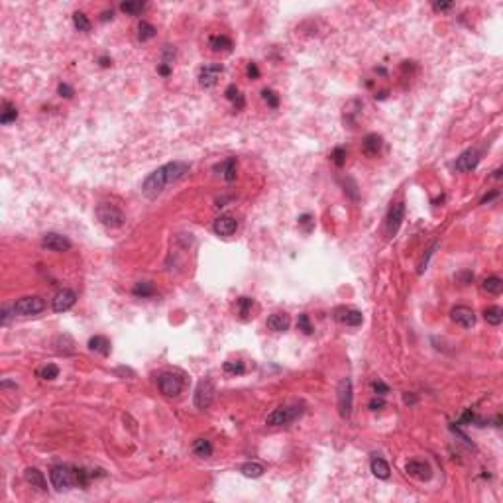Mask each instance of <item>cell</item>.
<instances>
[{"mask_svg": "<svg viewBox=\"0 0 503 503\" xmlns=\"http://www.w3.org/2000/svg\"><path fill=\"white\" fill-rule=\"evenodd\" d=\"M46 309V301L42 297H22L20 301H16V305L12 307L16 317H34L40 315Z\"/></svg>", "mask_w": 503, "mask_h": 503, "instance_id": "4", "label": "cell"}, {"mask_svg": "<svg viewBox=\"0 0 503 503\" xmlns=\"http://www.w3.org/2000/svg\"><path fill=\"white\" fill-rule=\"evenodd\" d=\"M403 217H405V205L403 203H393L391 207H390V211H388V215H386V224H384L386 234L390 238H393L399 232L401 223H403Z\"/></svg>", "mask_w": 503, "mask_h": 503, "instance_id": "8", "label": "cell"}, {"mask_svg": "<svg viewBox=\"0 0 503 503\" xmlns=\"http://www.w3.org/2000/svg\"><path fill=\"white\" fill-rule=\"evenodd\" d=\"M331 160L335 162V166L342 168V166L346 164V148H342V146L335 148V150H333V154H331Z\"/></svg>", "mask_w": 503, "mask_h": 503, "instance_id": "38", "label": "cell"}, {"mask_svg": "<svg viewBox=\"0 0 503 503\" xmlns=\"http://www.w3.org/2000/svg\"><path fill=\"white\" fill-rule=\"evenodd\" d=\"M224 67L219 65V63H211V65H205L201 71H199V85L205 87V89H211L217 85V81L221 79Z\"/></svg>", "mask_w": 503, "mask_h": 503, "instance_id": "10", "label": "cell"}, {"mask_svg": "<svg viewBox=\"0 0 503 503\" xmlns=\"http://www.w3.org/2000/svg\"><path fill=\"white\" fill-rule=\"evenodd\" d=\"M209 46L213 52H230L232 50V40L228 36H211Z\"/></svg>", "mask_w": 503, "mask_h": 503, "instance_id": "24", "label": "cell"}, {"mask_svg": "<svg viewBox=\"0 0 503 503\" xmlns=\"http://www.w3.org/2000/svg\"><path fill=\"white\" fill-rule=\"evenodd\" d=\"M335 319L336 321H340V323H344V325H348V327H360L362 321H364V317H362L360 311H356V309H346V307H338V309H336Z\"/></svg>", "mask_w": 503, "mask_h": 503, "instance_id": "16", "label": "cell"}, {"mask_svg": "<svg viewBox=\"0 0 503 503\" xmlns=\"http://www.w3.org/2000/svg\"><path fill=\"white\" fill-rule=\"evenodd\" d=\"M262 97H264V101H266L272 109H278V107H279V97H278L272 89H264V91H262Z\"/></svg>", "mask_w": 503, "mask_h": 503, "instance_id": "39", "label": "cell"}, {"mask_svg": "<svg viewBox=\"0 0 503 503\" xmlns=\"http://www.w3.org/2000/svg\"><path fill=\"white\" fill-rule=\"evenodd\" d=\"M226 99H230V101L236 105V109H244V97H242V93L238 91L236 85H230V87L226 89Z\"/></svg>", "mask_w": 503, "mask_h": 503, "instance_id": "31", "label": "cell"}, {"mask_svg": "<svg viewBox=\"0 0 503 503\" xmlns=\"http://www.w3.org/2000/svg\"><path fill=\"white\" fill-rule=\"evenodd\" d=\"M252 305H254V301H252L250 297H240V299H238V311H240L242 319H248V315H250V311H252Z\"/></svg>", "mask_w": 503, "mask_h": 503, "instance_id": "36", "label": "cell"}, {"mask_svg": "<svg viewBox=\"0 0 503 503\" xmlns=\"http://www.w3.org/2000/svg\"><path fill=\"white\" fill-rule=\"evenodd\" d=\"M450 317H452L454 323L462 325L464 329H472V327L476 325V315H474V311H472L470 307H464V305L454 307V309L450 311Z\"/></svg>", "mask_w": 503, "mask_h": 503, "instance_id": "14", "label": "cell"}, {"mask_svg": "<svg viewBox=\"0 0 503 503\" xmlns=\"http://www.w3.org/2000/svg\"><path fill=\"white\" fill-rule=\"evenodd\" d=\"M16 118H18V109L6 101V103H4V111L0 114V122H2V124H10V122H14Z\"/></svg>", "mask_w": 503, "mask_h": 503, "instance_id": "30", "label": "cell"}, {"mask_svg": "<svg viewBox=\"0 0 503 503\" xmlns=\"http://www.w3.org/2000/svg\"><path fill=\"white\" fill-rule=\"evenodd\" d=\"M374 391L378 393V395H382V397H384L386 393H390V388H388V386H386L382 380H378V382H374Z\"/></svg>", "mask_w": 503, "mask_h": 503, "instance_id": "42", "label": "cell"}, {"mask_svg": "<svg viewBox=\"0 0 503 503\" xmlns=\"http://www.w3.org/2000/svg\"><path fill=\"white\" fill-rule=\"evenodd\" d=\"M215 171H221L226 181H234L236 179V158H228L221 164H217Z\"/></svg>", "mask_w": 503, "mask_h": 503, "instance_id": "22", "label": "cell"}, {"mask_svg": "<svg viewBox=\"0 0 503 503\" xmlns=\"http://www.w3.org/2000/svg\"><path fill=\"white\" fill-rule=\"evenodd\" d=\"M484 319H486L490 325L498 327V325H502V321H503V311L500 307H490V309H486Z\"/></svg>", "mask_w": 503, "mask_h": 503, "instance_id": "28", "label": "cell"}, {"mask_svg": "<svg viewBox=\"0 0 503 503\" xmlns=\"http://www.w3.org/2000/svg\"><path fill=\"white\" fill-rule=\"evenodd\" d=\"M59 95H61V97H65V99H71V97H73V89H71L69 85L61 83V85H59Z\"/></svg>", "mask_w": 503, "mask_h": 503, "instance_id": "44", "label": "cell"}, {"mask_svg": "<svg viewBox=\"0 0 503 503\" xmlns=\"http://www.w3.org/2000/svg\"><path fill=\"white\" fill-rule=\"evenodd\" d=\"M370 470H372V474H374L376 478H380V480H388V478H390V466H388V462H386L384 458L374 456V458L370 460Z\"/></svg>", "mask_w": 503, "mask_h": 503, "instance_id": "21", "label": "cell"}, {"mask_svg": "<svg viewBox=\"0 0 503 503\" xmlns=\"http://www.w3.org/2000/svg\"><path fill=\"white\" fill-rule=\"evenodd\" d=\"M362 150H364V154L366 156H378L380 154V150H382V136H378V134H368L366 138H364V142H362Z\"/></svg>", "mask_w": 503, "mask_h": 503, "instance_id": "20", "label": "cell"}, {"mask_svg": "<svg viewBox=\"0 0 503 503\" xmlns=\"http://www.w3.org/2000/svg\"><path fill=\"white\" fill-rule=\"evenodd\" d=\"M156 28L152 26V24H148V22H140V26H138V40L140 42H148V40H152L154 36H156Z\"/></svg>", "mask_w": 503, "mask_h": 503, "instance_id": "29", "label": "cell"}, {"mask_svg": "<svg viewBox=\"0 0 503 503\" xmlns=\"http://www.w3.org/2000/svg\"><path fill=\"white\" fill-rule=\"evenodd\" d=\"M89 350H91V352H97V354H101V356H109V352H111V342H109L105 336H93V338L89 340Z\"/></svg>", "mask_w": 503, "mask_h": 503, "instance_id": "23", "label": "cell"}, {"mask_svg": "<svg viewBox=\"0 0 503 503\" xmlns=\"http://www.w3.org/2000/svg\"><path fill=\"white\" fill-rule=\"evenodd\" d=\"M494 177L500 179V177H502V169H496V171H494Z\"/></svg>", "mask_w": 503, "mask_h": 503, "instance_id": "53", "label": "cell"}, {"mask_svg": "<svg viewBox=\"0 0 503 503\" xmlns=\"http://www.w3.org/2000/svg\"><path fill=\"white\" fill-rule=\"evenodd\" d=\"M484 291L486 293H490V295H500L503 291V281L498 278V276H490V278H486L484 279Z\"/></svg>", "mask_w": 503, "mask_h": 503, "instance_id": "26", "label": "cell"}, {"mask_svg": "<svg viewBox=\"0 0 503 503\" xmlns=\"http://www.w3.org/2000/svg\"><path fill=\"white\" fill-rule=\"evenodd\" d=\"M38 376L42 380H56L57 376H59V368H57L56 364H46L44 368L38 370Z\"/></svg>", "mask_w": 503, "mask_h": 503, "instance_id": "34", "label": "cell"}, {"mask_svg": "<svg viewBox=\"0 0 503 503\" xmlns=\"http://www.w3.org/2000/svg\"><path fill=\"white\" fill-rule=\"evenodd\" d=\"M73 24H75V28L79 32H89L91 30V22H89V18L83 12H75L73 14Z\"/></svg>", "mask_w": 503, "mask_h": 503, "instance_id": "33", "label": "cell"}, {"mask_svg": "<svg viewBox=\"0 0 503 503\" xmlns=\"http://www.w3.org/2000/svg\"><path fill=\"white\" fill-rule=\"evenodd\" d=\"M415 401H417V399H415L413 395H407V393H405V403H415Z\"/></svg>", "mask_w": 503, "mask_h": 503, "instance_id": "51", "label": "cell"}, {"mask_svg": "<svg viewBox=\"0 0 503 503\" xmlns=\"http://www.w3.org/2000/svg\"><path fill=\"white\" fill-rule=\"evenodd\" d=\"M498 195H500V193H498V191H494V193H490V195H486V197H484V199H482V205H486V203H490V201H492V199H496V197H498Z\"/></svg>", "mask_w": 503, "mask_h": 503, "instance_id": "49", "label": "cell"}, {"mask_svg": "<svg viewBox=\"0 0 503 503\" xmlns=\"http://www.w3.org/2000/svg\"><path fill=\"white\" fill-rule=\"evenodd\" d=\"M352 407H354L352 380L350 378H342L340 384H338V413H340V417L348 419L352 415Z\"/></svg>", "mask_w": 503, "mask_h": 503, "instance_id": "3", "label": "cell"}, {"mask_svg": "<svg viewBox=\"0 0 503 503\" xmlns=\"http://www.w3.org/2000/svg\"><path fill=\"white\" fill-rule=\"evenodd\" d=\"M42 246L48 248L50 252H67V250H71V240L67 236H63V234L48 232L42 238Z\"/></svg>", "mask_w": 503, "mask_h": 503, "instance_id": "11", "label": "cell"}, {"mask_svg": "<svg viewBox=\"0 0 503 503\" xmlns=\"http://www.w3.org/2000/svg\"><path fill=\"white\" fill-rule=\"evenodd\" d=\"M248 75H250V79H258V77H260V69H258L256 63H250V65H248Z\"/></svg>", "mask_w": 503, "mask_h": 503, "instance_id": "45", "label": "cell"}, {"mask_svg": "<svg viewBox=\"0 0 503 503\" xmlns=\"http://www.w3.org/2000/svg\"><path fill=\"white\" fill-rule=\"evenodd\" d=\"M223 370L226 374H244L246 372V366H244V362H224Z\"/></svg>", "mask_w": 503, "mask_h": 503, "instance_id": "37", "label": "cell"}, {"mask_svg": "<svg viewBox=\"0 0 503 503\" xmlns=\"http://www.w3.org/2000/svg\"><path fill=\"white\" fill-rule=\"evenodd\" d=\"M101 65H103V67H109V65H111V59H109V57H101Z\"/></svg>", "mask_w": 503, "mask_h": 503, "instance_id": "50", "label": "cell"}, {"mask_svg": "<svg viewBox=\"0 0 503 503\" xmlns=\"http://www.w3.org/2000/svg\"><path fill=\"white\" fill-rule=\"evenodd\" d=\"M144 8H146V4H144V2H122V4H120V10H122V12H126V14H130V16L140 14Z\"/></svg>", "mask_w": 503, "mask_h": 503, "instance_id": "35", "label": "cell"}, {"mask_svg": "<svg viewBox=\"0 0 503 503\" xmlns=\"http://www.w3.org/2000/svg\"><path fill=\"white\" fill-rule=\"evenodd\" d=\"M213 399H215V384L211 380L199 382V386L195 390V407L197 409H209Z\"/></svg>", "mask_w": 503, "mask_h": 503, "instance_id": "9", "label": "cell"}, {"mask_svg": "<svg viewBox=\"0 0 503 503\" xmlns=\"http://www.w3.org/2000/svg\"><path fill=\"white\" fill-rule=\"evenodd\" d=\"M75 303H77L75 291H71V289H61L56 297H54V305H52V307H54L56 313H65V311H69Z\"/></svg>", "mask_w": 503, "mask_h": 503, "instance_id": "15", "label": "cell"}, {"mask_svg": "<svg viewBox=\"0 0 503 503\" xmlns=\"http://www.w3.org/2000/svg\"><path fill=\"white\" fill-rule=\"evenodd\" d=\"M189 164H185V162H169L166 166H162V168H158L156 171H152L146 179H144V183H142V193L148 197V199H156V197H160L166 189H168V185L171 183H177L179 179H183L187 173H189Z\"/></svg>", "mask_w": 503, "mask_h": 503, "instance_id": "1", "label": "cell"}, {"mask_svg": "<svg viewBox=\"0 0 503 503\" xmlns=\"http://www.w3.org/2000/svg\"><path fill=\"white\" fill-rule=\"evenodd\" d=\"M472 279H474V276H472L470 272H466V274H460V276H458V281H462V285H468Z\"/></svg>", "mask_w": 503, "mask_h": 503, "instance_id": "46", "label": "cell"}, {"mask_svg": "<svg viewBox=\"0 0 503 503\" xmlns=\"http://www.w3.org/2000/svg\"><path fill=\"white\" fill-rule=\"evenodd\" d=\"M101 20H105V22H107V20H112V12H105Z\"/></svg>", "mask_w": 503, "mask_h": 503, "instance_id": "52", "label": "cell"}, {"mask_svg": "<svg viewBox=\"0 0 503 503\" xmlns=\"http://www.w3.org/2000/svg\"><path fill=\"white\" fill-rule=\"evenodd\" d=\"M289 327H291V319H289V315H285V313H274V315H270V319H268V329H270V331L285 333Z\"/></svg>", "mask_w": 503, "mask_h": 503, "instance_id": "18", "label": "cell"}, {"mask_svg": "<svg viewBox=\"0 0 503 503\" xmlns=\"http://www.w3.org/2000/svg\"><path fill=\"white\" fill-rule=\"evenodd\" d=\"M158 71H160V73H162V75H166V77H168L169 73H171V67H169V63H162V65H160V69H158Z\"/></svg>", "mask_w": 503, "mask_h": 503, "instance_id": "48", "label": "cell"}, {"mask_svg": "<svg viewBox=\"0 0 503 503\" xmlns=\"http://www.w3.org/2000/svg\"><path fill=\"white\" fill-rule=\"evenodd\" d=\"M297 327H299V331H303L305 335H313V325H311V321H309V315H299V321H297Z\"/></svg>", "mask_w": 503, "mask_h": 503, "instance_id": "40", "label": "cell"}, {"mask_svg": "<svg viewBox=\"0 0 503 503\" xmlns=\"http://www.w3.org/2000/svg\"><path fill=\"white\" fill-rule=\"evenodd\" d=\"M158 386H160V391L164 393L166 397H177L179 393L183 391V378L173 374V372H164L160 378H158Z\"/></svg>", "mask_w": 503, "mask_h": 503, "instance_id": "7", "label": "cell"}, {"mask_svg": "<svg viewBox=\"0 0 503 503\" xmlns=\"http://www.w3.org/2000/svg\"><path fill=\"white\" fill-rule=\"evenodd\" d=\"M193 452H195V456H199V458H211V456H213V445H211V441H207V439H197V441L193 443Z\"/></svg>", "mask_w": 503, "mask_h": 503, "instance_id": "25", "label": "cell"}, {"mask_svg": "<svg viewBox=\"0 0 503 503\" xmlns=\"http://www.w3.org/2000/svg\"><path fill=\"white\" fill-rule=\"evenodd\" d=\"M299 226H301L305 232H311V230L315 228V221H313L311 215H301V217H299Z\"/></svg>", "mask_w": 503, "mask_h": 503, "instance_id": "41", "label": "cell"}, {"mask_svg": "<svg viewBox=\"0 0 503 503\" xmlns=\"http://www.w3.org/2000/svg\"><path fill=\"white\" fill-rule=\"evenodd\" d=\"M303 409L301 407H279V409H274L268 417H266V425L270 427H283V425H289L293 423L297 417H301Z\"/></svg>", "mask_w": 503, "mask_h": 503, "instance_id": "5", "label": "cell"}, {"mask_svg": "<svg viewBox=\"0 0 503 503\" xmlns=\"http://www.w3.org/2000/svg\"><path fill=\"white\" fill-rule=\"evenodd\" d=\"M384 405H386V401H384L382 395H380V397H374V399L370 401V409H372V411H380V409H384Z\"/></svg>", "mask_w": 503, "mask_h": 503, "instance_id": "43", "label": "cell"}, {"mask_svg": "<svg viewBox=\"0 0 503 503\" xmlns=\"http://www.w3.org/2000/svg\"><path fill=\"white\" fill-rule=\"evenodd\" d=\"M24 478H26V482H28V484H32V488H38L40 492H48L46 478H44V474H42L38 468H26Z\"/></svg>", "mask_w": 503, "mask_h": 503, "instance_id": "19", "label": "cell"}, {"mask_svg": "<svg viewBox=\"0 0 503 503\" xmlns=\"http://www.w3.org/2000/svg\"><path fill=\"white\" fill-rule=\"evenodd\" d=\"M93 474H89L83 468H71V466H54L50 472V480L52 486L56 488L57 492H65L71 490L73 486H81L85 488L89 484V478Z\"/></svg>", "mask_w": 503, "mask_h": 503, "instance_id": "2", "label": "cell"}, {"mask_svg": "<svg viewBox=\"0 0 503 503\" xmlns=\"http://www.w3.org/2000/svg\"><path fill=\"white\" fill-rule=\"evenodd\" d=\"M156 293V289H154V285L152 283H148V281H142V283H136V287H134V295L136 297H152Z\"/></svg>", "mask_w": 503, "mask_h": 503, "instance_id": "32", "label": "cell"}, {"mask_svg": "<svg viewBox=\"0 0 503 503\" xmlns=\"http://www.w3.org/2000/svg\"><path fill=\"white\" fill-rule=\"evenodd\" d=\"M213 230H215L219 236L228 238V236H232V234L238 230V221H236L234 217H230V215H223V217H219V219L215 221Z\"/></svg>", "mask_w": 503, "mask_h": 503, "instance_id": "17", "label": "cell"}, {"mask_svg": "<svg viewBox=\"0 0 503 503\" xmlns=\"http://www.w3.org/2000/svg\"><path fill=\"white\" fill-rule=\"evenodd\" d=\"M405 472H407L411 478L421 480V482H427V480H431V476H433L431 466H429L427 462H423V460H411V462H407Z\"/></svg>", "mask_w": 503, "mask_h": 503, "instance_id": "13", "label": "cell"}, {"mask_svg": "<svg viewBox=\"0 0 503 503\" xmlns=\"http://www.w3.org/2000/svg\"><path fill=\"white\" fill-rule=\"evenodd\" d=\"M433 6H435V10H448V8H452L450 2H435Z\"/></svg>", "mask_w": 503, "mask_h": 503, "instance_id": "47", "label": "cell"}, {"mask_svg": "<svg viewBox=\"0 0 503 503\" xmlns=\"http://www.w3.org/2000/svg\"><path fill=\"white\" fill-rule=\"evenodd\" d=\"M478 164H480V154H478V150H466V152H462V154L456 158L454 168L458 169L460 173H470V171H474V169L478 168Z\"/></svg>", "mask_w": 503, "mask_h": 503, "instance_id": "12", "label": "cell"}, {"mask_svg": "<svg viewBox=\"0 0 503 503\" xmlns=\"http://www.w3.org/2000/svg\"><path fill=\"white\" fill-rule=\"evenodd\" d=\"M97 217L99 221L105 224L107 228H120L124 224V213L116 207V205H111V203H103L97 207Z\"/></svg>", "mask_w": 503, "mask_h": 503, "instance_id": "6", "label": "cell"}, {"mask_svg": "<svg viewBox=\"0 0 503 503\" xmlns=\"http://www.w3.org/2000/svg\"><path fill=\"white\" fill-rule=\"evenodd\" d=\"M240 472L246 478H260V476H264V466L258 462H246L240 466Z\"/></svg>", "mask_w": 503, "mask_h": 503, "instance_id": "27", "label": "cell"}]
</instances>
